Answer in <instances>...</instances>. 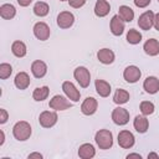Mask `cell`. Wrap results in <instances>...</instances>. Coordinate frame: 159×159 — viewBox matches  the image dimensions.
<instances>
[{
	"label": "cell",
	"mask_w": 159,
	"mask_h": 159,
	"mask_svg": "<svg viewBox=\"0 0 159 159\" xmlns=\"http://www.w3.org/2000/svg\"><path fill=\"white\" fill-rule=\"evenodd\" d=\"M0 135H1V140H0V145H2V144H4V140H5V134H4V132H2V130L0 132Z\"/></svg>",
	"instance_id": "obj_40"
},
{
	"label": "cell",
	"mask_w": 159,
	"mask_h": 159,
	"mask_svg": "<svg viewBox=\"0 0 159 159\" xmlns=\"http://www.w3.org/2000/svg\"><path fill=\"white\" fill-rule=\"evenodd\" d=\"M97 58L103 65H111L114 61V52L109 48H102L97 52Z\"/></svg>",
	"instance_id": "obj_18"
},
{
	"label": "cell",
	"mask_w": 159,
	"mask_h": 159,
	"mask_svg": "<svg viewBox=\"0 0 159 159\" xmlns=\"http://www.w3.org/2000/svg\"><path fill=\"white\" fill-rule=\"evenodd\" d=\"M152 157L158 158V154H155V153H149V154H148V158H152Z\"/></svg>",
	"instance_id": "obj_41"
},
{
	"label": "cell",
	"mask_w": 159,
	"mask_h": 159,
	"mask_svg": "<svg viewBox=\"0 0 159 159\" xmlns=\"http://www.w3.org/2000/svg\"><path fill=\"white\" fill-rule=\"evenodd\" d=\"M119 17L123 20V21H125V22H130L133 19H134V11L129 7V6H127V5H122V6H119Z\"/></svg>",
	"instance_id": "obj_25"
},
{
	"label": "cell",
	"mask_w": 159,
	"mask_h": 159,
	"mask_svg": "<svg viewBox=\"0 0 159 159\" xmlns=\"http://www.w3.org/2000/svg\"><path fill=\"white\" fill-rule=\"evenodd\" d=\"M73 22H75V16L70 11H62L57 16V25L61 29H68L73 25Z\"/></svg>",
	"instance_id": "obj_10"
},
{
	"label": "cell",
	"mask_w": 159,
	"mask_h": 159,
	"mask_svg": "<svg viewBox=\"0 0 159 159\" xmlns=\"http://www.w3.org/2000/svg\"><path fill=\"white\" fill-rule=\"evenodd\" d=\"M73 76H75V80L80 83L81 87L86 88L89 86V82H91V75H89V71L83 67V66H80L77 67L75 71H73Z\"/></svg>",
	"instance_id": "obj_3"
},
{
	"label": "cell",
	"mask_w": 159,
	"mask_h": 159,
	"mask_svg": "<svg viewBox=\"0 0 159 159\" xmlns=\"http://www.w3.org/2000/svg\"><path fill=\"white\" fill-rule=\"evenodd\" d=\"M31 72H32L34 77H36V78H42V77L46 75V72H47V66H46V63H45L43 61L36 60V61H34L32 65H31Z\"/></svg>",
	"instance_id": "obj_15"
},
{
	"label": "cell",
	"mask_w": 159,
	"mask_h": 159,
	"mask_svg": "<svg viewBox=\"0 0 159 159\" xmlns=\"http://www.w3.org/2000/svg\"><path fill=\"white\" fill-rule=\"evenodd\" d=\"M153 25H154V14H153V11L148 10V11L143 12V14L139 16V19H138V26H139L142 30L148 31V30L152 29Z\"/></svg>",
	"instance_id": "obj_7"
},
{
	"label": "cell",
	"mask_w": 159,
	"mask_h": 159,
	"mask_svg": "<svg viewBox=\"0 0 159 159\" xmlns=\"http://www.w3.org/2000/svg\"><path fill=\"white\" fill-rule=\"evenodd\" d=\"M111 31L114 36H120L124 31V21L119 17V15H114L111 20Z\"/></svg>",
	"instance_id": "obj_16"
},
{
	"label": "cell",
	"mask_w": 159,
	"mask_h": 159,
	"mask_svg": "<svg viewBox=\"0 0 159 159\" xmlns=\"http://www.w3.org/2000/svg\"><path fill=\"white\" fill-rule=\"evenodd\" d=\"M50 108L55 109V111H65V109H68L72 107V103L68 102L63 96H60V94H56L52 97V99H50V103H48Z\"/></svg>",
	"instance_id": "obj_4"
},
{
	"label": "cell",
	"mask_w": 159,
	"mask_h": 159,
	"mask_svg": "<svg viewBox=\"0 0 159 159\" xmlns=\"http://www.w3.org/2000/svg\"><path fill=\"white\" fill-rule=\"evenodd\" d=\"M17 2H19V5L20 6H29L31 2H32V0H17Z\"/></svg>",
	"instance_id": "obj_37"
},
{
	"label": "cell",
	"mask_w": 159,
	"mask_h": 159,
	"mask_svg": "<svg viewBox=\"0 0 159 159\" xmlns=\"http://www.w3.org/2000/svg\"><path fill=\"white\" fill-rule=\"evenodd\" d=\"M153 26L155 27V30L159 31V12L154 15V25H153Z\"/></svg>",
	"instance_id": "obj_36"
},
{
	"label": "cell",
	"mask_w": 159,
	"mask_h": 159,
	"mask_svg": "<svg viewBox=\"0 0 159 159\" xmlns=\"http://www.w3.org/2000/svg\"><path fill=\"white\" fill-rule=\"evenodd\" d=\"M128 99H129V93L122 88H118L113 96V102L117 104H124L128 102Z\"/></svg>",
	"instance_id": "obj_28"
},
{
	"label": "cell",
	"mask_w": 159,
	"mask_h": 159,
	"mask_svg": "<svg viewBox=\"0 0 159 159\" xmlns=\"http://www.w3.org/2000/svg\"><path fill=\"white\" fill-rule=\"evenodd\" d=\"M68 4L75 9H80L86 4V0H68Z\"/></svg>",
	"instance_id": "obj_33"
},
{
	"label": "cell",
	"mask_w": 159,
	"mask_h": 159,
	"mask_svg": "<svg viewBox=\"0 0 159 159\" xmlns=\"http://www.w3.org/2000/svg\"><path fill=\"white\" fill-rule=\"evenodd\" d=\"M34 35L41 40V41H46L50 37V27L45 22H36L34 26Z\"/></svg>",
	"instance_id": "obj_11"
},
{
	"label": "cell",
	"mask_w": 159,
	"mask_h": 159,
	"mask_svg": "<svg viewBox=\"0 0 159 159\" xmlns=\"http://www.w3.org/2000/svg\"><path fill=\"white\" fill-rule=\"evenodd\" d=\"M112 119L118 125H124L129 122V112L125 108L117 107L112 112Z\"/></svg>",
	"instance_id": "obj_6"
},
{
	"label": "cell",
	"mask_w": 159,
	"mask_h": 159,
	"mask_svg": "<svg viewBox=\"0 0 159 159\" xmlns=\"http://www.w3.org/2000/svg\"><path fill=\"white\" fill-rule=\"evenodd\" d=\"M57 114L56 112H51V111H43L42 113H40L39 116V122L43 128H51L56 124L57 122Z\"/></svg>",
	"instance_id": "obj_5"
},
{
	"label": "cell",
	"mask_w": 159,
	"mask_h": 159,
	"mask_svg": "<svg viewBox=\"0 0 159 159\" xmlns=\"http://www.w3.org/2000/svg\"><path fill=\"white\" fill-rule=\"evenodd\" d=\"M48 93H50V88L47 86H43V87H37L34 89V93H32V97L35 101L37 102H41L43 99H46L48 97Z\"/></svg>",
	"instance_id": "obj_26"
},
{
	"label": "cell",
	"mask_w": 159,
	"mask_h": 159,
	"mask_svg": "<svg viewBox=\"0 0 159 159\" xmlns=\"http://www.w3.org/2000/svg\"><path fill=\"white\" fill-rule=\"evenodd\" d=\"M142 76L140 70L137 66H128L123 72V77L128 83H135Z\"/></svg>",
	"instance_id": "obj_12"
},
{
	"label": "cell",
	"mask_w": 159,
	"mask_h": 159,
	"mask_svg": "<svg viewBox=\"0 0 159 159\" xmlns=\"http://www.w3.org/2000/svg\"><path fill=\"white\" fill-rule=\"evenodd\" d=\"M15 86L19 88V89H26L29 86H30V77L26 72H19L16 76H15Z\"/></svg>",
	"instance_id": "obj_21"
},
{
	"label": "cell",
	"mask_w": 159,
	"mask_h": 159,
	"mask_svg": "<svg viewBox=\"0 0 159 159\" xmlns=\"http://www.w3.org/2000/svg\"><path fill=\"white\" fill-rule=\"evenodd\" d=\"M127 41L132 45H137L142 41V34L139 31L134 30V29H130L127 34Z\"/></svg>",
	"instance_id": "obj_30"
},
{
	"label": "cell",
	"mask_w": 159,
	"mask_h": 159,
	"mask_svg": "<svg viewBox=\"0 0 159 159\" xmlns=\"http://www.w3.org/2000/svg\"><path fill=\"white\" fill-rule=\"evenodd\" d=\"M48 10H50L48 5L46 2H43V1H37L35 4V6H34V14L36 16H40V17L46 16L48 14Z\"/></svg>",
	"instance_id": "obj_29"
},
{
	"label": "cell",
	"mask_w": 159,
	"mask_h": 159,
	"mask_svg": "<svg viewBox=\"0 0 159 159\" xmlns=\"http://www.w3.org/2000/svg\"><path fill=\"white\" fill-rule=\"evenodd\" d=\"M143 88L145 89L147 93L154 94L159 91V80L155 76H149L144 80L143 82Z\"/></svg>",
	"instance_id": "obj_14"
},
{
	"label": "cell",
	"mask_w": 159,
	"mask_h": 159,
	"mask_svg": "<svg viewBox=\"0 0 159 159\" xmlns=\"http://www.w3.org/2000/svg\"><path fill=\"white\" fill-rule=\"evenodd\" d=\"M7 118H9V116H7V112H6L4 108H1V109H0V123H1V124L6 123Z\"/></svg>",
	"instance_id": "obj_35"
},
{
	"label": "cell",
	"mask_w": 159,
	"mask_h": 159,
	"mask_svg": "<svg viewBox=\"0 0 159 159\" xmlns=\"http://www.w3.org/2000/svg\"><path fill=\"white\" fill-rule=\"evenodd\" d=\"M16 15V9L11 4H2L0 6V16L5 20H11Z\"/></svg>",
	"instance_id": "obj_24"
},
{
	"label": "cell",
	"mask_w": 159,
	"mask_h": 159,
	"mask_svg": "<svg viewBox=\"0 0 159 159\" xmlns=\"http://www.w3.org/2000/svg\"><path fill=\"white\" fill-rule=\"evenodd\" d=\"M133 1H134L137 7H145V6H148L150 4L152 0H133Z\"/></svg>",
	"instance_id": "obj_34"
},
{
	"label": "cell",
	"mask_w": 159,
	"mask_h": 159,
	"mask_svg": "<svg viewBox=\"0 0 159 159\" xmlns=\"http://www.w3.org/2000/svg\"><path fill=\"white\" fill-rule=\"evenodd\" d=\"M143 50L149 56H157L159 53V42H158V40H155V39L147 40L144 46H143Z\"/></svg>",
	"instance_id": "obj_19"
},
{
	"label": "cell",
	"mask_w": 159,
	"mask_h": 159,
	"mask_svg": "<svg viewBox=\"0 0 159 159\" xmlns=\"http://www.w3.org/2000/svg\"><path fill=\"white\" fill-rule=\"evenodd\" d=\"M94 86H96V91L97 93L101 96V97H108L109 93H111V84L103 80H96L94 82Z\"/></svg>",
	"instance_id": "obj_22"
},
{
	"label": "cell",
	"mask_w": 159,
	"mask_h": 159,
	"mask_svg": "<svg viewBox=\"0 0 159 159\" xmlns=\"http://www.w3.org/2000/svg\"><path fill=\"white\" fill-rule=\"evenodd\" d=\"M11 51L16 57H24L26 55V45L22 41H14L11 45Z\"/></svg>",
	"instance_id": "obj_27"
},
{
	"label": "cell",
	"mask_w": 159,
	"mask_h": 159,
	"mask_svg": "<svg viewBox=\"0 0 159 159\" xmlns=\"http://www.w3.org/2000/svg\"><path fill=\"white\" fill-rule=\"evenodd\" d=\"M94 140L99 149L106 150L113 145V134L108 129H99L94 135Z\"/></svg>",
	"instance_id": "obj_1"
},
{
	"label": "cell",
	"mask_w": 159,
	"mask_h": 159,
	"mask_svg": "<svg viewBox=\"0 0 159 159\" xmlns=\"http://www.w3.org/2000/svg\"><path fill=\"white\" fill-rule=\"evenodd\" d=\"M60 1H66V0H60Z\"/></svg>",
	"instance_id": "obj_42"
},
{
	"label": "cell",
	"mask_w": 159,
	"mask_h": 159,
	"mask_svg": "<svg viewBox=\"0 0 159 159\" xmlns=\"http://www.w3.org/2000/svg\"><path fill=\"white\" fill-rule=\"evenodd\" d=\"M140 112L143 113V116H149L154 112V104L149 101H143L140 103Z\"/></svg>",
	"instance_id": "obj_31"
},
{
	"label": "cell",
	"mask_w": 159,
	"mask_h": 159,
	"mask_svg": "<svg viewBox=\"0 0 159 159\" xmlns=\"http://www.w3.org/2000/svg\"><path fill=\"white\" fill-rule=\"evenodd\" d=\"M12 72V67L9 65V63H1L0 65V78L1 80H6L7 77H10Z\"/></svg>",
	"instance_id": "obj_32"
},
{
	"label": "cell",
	"mask_w": 159,
	"mask_h": 159,
	"mask_svg": "<svg viewBox=\"0 0 159 159\" xmlns=\"http://www.w3.org/2000/svg\"><path fill=\"white\" fill-rule=\"evenodd\" d=\"M133 125H134V129H135L138 133H145V132L148 130L149 122H148V119H147L144 116H137V117L134 118Z\"/></svg>",
	"instance_id": "obj_23"
},
{
	"label": "cell",
	"mask_w": 159,
	"mask_h": 159,
	"mask_svg": "<svg viewBox=\"0 0 159 159\" xmlns=\"http://www.w3.org/2000/svg\"><path fill=\"white\" fill-rule=\"evenodd\" d=\"M62 91L65 92V94L73 102H78L80 101V97H81V93L80 91L76 88V86L70 82V81H65L62 83Z\"/></svg>",
	"instance_id": "obj_8"
},
{
	"label": "cell",
	"mask_w": 159,
	"mask_h": 159,
	"mask_svg": "<svg viewBox=\"0 0 159 159\" xmlns=\"http://www.w3.org/2000/svg\"><path fill=\"white\" fill-rule=\"evenodd\" d=\"M133 157H134V158H139V159L142 158V155H140V154H135V153H133V154H128V155H127V158H128V159H129V158H133Z\"/></svg>",
	"instance_id": "obj_39"
},
{
	"label": "cell",
	"mask_w": 159,
	"mask_h": 159,
	"mask_svg": "<svg viewBox=\"0 0 159 159\" xmlns=\"http://www.w3.org/2000/svg\"><path fill=\"white\" fill-rule=\"evenodd\" d=\"M96 155V149L92 144L89 143H84L78 149V157L82 159H91Z\"/></svg>",
	"instance_id": "obj_20"
},
{
	"label": "cell",
	"mask_w": 159,
	"mask_h": 159,
	"mask_svg": "<svg viewBox=\"0 0 159 159\" xmlns=\"http://www.w3.org/2000/svg\"><path fill=\"white\" fill-rule=\"evenodd\" d=\"M158 1H159V0H158Z\"/></svg>",
	"instance_id": "obj_43"
},
{
	"label": "cell",
	"mask_w": 159,
	"mask_h": 159,
	"mask_svg": "<svg viewBox=\"0 0 159 159\" xmlns=\"http://www.w3.org/2000/svg\"><path fill=\"white\" fill-rule=\"evenodd\" d=\"M97 107H98L97 99L93 98V97H87V98L83 101L82 106H81V111H82V113L86 114V116H92V114L96 113Z\"/></svg>",
	"instance_id": "obj_13"
},
{
	"label": "cell",
	"mask_w": 159,
	"mask_h": 159,
	"mask_svg": "<svg viewBox=\"0 0 159 159\" xmlns=\"http://www.w3.org/2000/svg\"><path fill=\"white\" fill-rule=\"evenodd\" d=\"M31 158H39V159H41L42 158V154H40V153H31V154H29V159H31Z\"/></svg>",
	"instance_id": "obj_38"
},
{
	"label": "cell",
	"mask_w": 159,
	"mask_h": 159,
	"mask_svg": "<svg viewBox=\"0 0 159 159\" xmlns=\"http://www.w3.org/2000/svg\"><path fill=\"white\" fill-rule=\"evenodd\" d=\"M134 135L129 130H120L118 133V144L124 149H129L134 145Z\"/></svg>",
	"instance_id": "obj_9"
},
{
	"label": "cell",
	"mask_w": 159,
	"mask_h": 159,
	"mask_svg": "<svg viewBox=\"0 0 159 159\" xmlns=\"http://www.w3.org/2000/svg\"><path fill=\"white\" fill-rule=\"evenodd\" d=\"M12 134L17 140H27L31 135V125L25 120H20L14 125Z\"/></svg>",
	"instance_id": "obj_2"
},
{
	"label": "cell",
	"mask_w": 159,
	"mask_h": 159,
	"mask_svg": "<svg viewBox=\"0 0 159 159\" xmlns=\"http://www.w3.org/2000/svg\"><path fill=\"white\" fill-rule=\"evenodd\" d=\"M111 11V5L107 0H97L94 5V14L98 17H104Z\"/></svg>",
	"instance_id": "obj_17"
}]
</instances>
